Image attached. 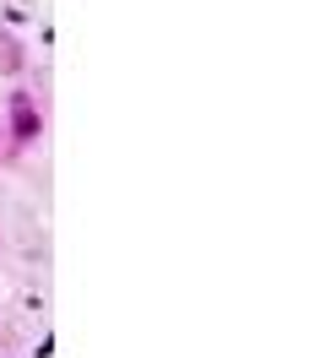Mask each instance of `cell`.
<instances>
[{
  "label": "cell",
  "instance_id": "obj_1",
  "mask_svg": "<svg viewBox=\"0 0 325 358\" xmlns=\"http://www.w3.org/2000/svg\"><path fill=\"white\" fill-rule=\"evenodd\" d=\"M33 136H38V114H33L27 98H22V103H16V141H33Z\"/></svg>",
  "mask_w": 325,
  "mask_h": 358
}]
</instances>
